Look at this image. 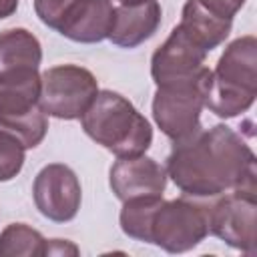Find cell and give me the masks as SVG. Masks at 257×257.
<instances>
[{
  "mask_svg": "<svg viewBox=\"0 0 257 257\" xmlns=\"http://www.w3.org/2000/svg\"><path fill=\"white\" fill-rule=\"evenodd\" d=\"M167 177L191 199H215L229 191H257V161L251 145L231 126L199 128L173 143Z\"/></svg>",
  "mask_w": 257,
  "mask_h": 257,
  "instance_id": "6da1fadb",
  "label": "cell"
},
{
  "mask_svg": "<svg viewBox=\"0 0 257 257\" xmlns=\"http://www.w3.org/2000/svg\"><path fill=\"white\" fill-rule=\"evenodd\" d=\"M80 126L86 137L116 157L145 155L153 143V126L145 114L112 90H98L80 116Z\"/></svg>",
  "mask_w": 257,
  "mask_h": 257,
  "instance_id": "7a4b0ae2",
  "label": "cell"
},
{
  "mask_svg": "<svg viewBox=\"0 0 257 257\" xmlns=\"http://www.w3.org/2000/svg\"><path fill=\"white\" fill-rule=\"evenodd\" d=\"M257 96V40L245 34L229 42L211 70V82L205 98L219 118H235L247 112Z\"/></svg>",
  "mask_w": 257,
  "mask_h": 257,
  "instance_id": "3957f363",
  "label": "cell"
},
{
  "mask_svg": "<svg viewBox=\"0 0 257 257\" xmlns=\"http://www.w3.org/2000/svg\"><path fill=\"white\" fill-rule=\"evenodd\" d=\"M40 88L38 68H18L0 74V131L14 135L26 149L38 147L48 133Z\"/></svg>",
  "mask_w": 257,
  "mask_h": 257,
  "instance_id": "277c9868",
  "label": "cell"
},
{
  "mask_svg": "<svg viewBox=\"0 0 257 257\" xmlns=\"http://www.w3.org/2000/svg\"><path fill=\"white\" fill-rule=\"evenodd\" d=\"M211 82V68L203 66L185 80L161 84L153 96V118L161 133L173 143L185 141L201 126V110Z\"/></svg>",
  "mask_w": 257,
  "mask_h": 257,
  "instance_id": "5b68a950",
  "label": "cell"
},
{
  "mask_svg": "<svg viewBox=\"0 0 257 257\" xmlns=\"http://www.w3.org/2000/svg\"><path fill=\"white\" fill-rule=\"evenodd\" d=\"M209 235L207 205L199 199L183 197L161 201L151 221L149 243L167 253H187Z\"/></svg>",
  "mask_w": 257,
  "mask_h": 257,
  "instance_id": "8992f818",
  "label": "cell"
},
{
  "mask_svg": "<svg viewBox=\"0 0 257 257\" xmlns=\"http://www.w3.org/2000/svg\"><path fill=\"white\" fill-rule=\"evenodd\" d=\"M40 104L46 116L74 120L84 114L98 94L96 76L80 64H56L42 74Z\"/></svg>",
  "mask_w": 257,
  "mask_h": 257,
  "instance_id": "52a82bcc",
  "label": "cell"
},
{
  "mask_svg": "<svg viewBox=\"0 0 257 257\" xmlns=\"http://www.w3.org/2000/svg\"><path fill=\"white\" fill-rule=\"evenodd\" d=\"M207 205V223L209 233L221 239L225 245L255 255L257 237V191H229L223 193Z\"/></svg>",
  "mask_w": 257,
  "mask_h": 257,
  "instance_id": "ba28073f",
  "label": "cell"
},
{
  "mask_svg": "<svg viewBox=\"0 0 257 257\" xmlns=\"http://www.w3.org/2000/svg\"><path fill=\"white\" fill-rule=\"evenodd\" d=\"M32 199L42 217L54 223H68L78 215L82 187L76 173L64 163L44 165L32 183Z\"/></svg>",
  "mask_w": 257,
  "mask_h": 257,
  "instance_id": "9c48e42d",
  "label": "cell"
},
{
  "mask_svg": "<svg viewBox=\"0 0 257 257\" xmlns=\"http://www.w3.org/2000/svg\"><path fill=\"white\" fill-rule=\"evenodd\" d=\"M207 50L179 24L171 30L167 40L153 52L151 76L157 86L191 78L205 66Z\"/></svg>",
  "mask_w": 257,
  "mask_h": 257,
  "instance_id": "30bf717a",
  "label": "cell"
},
{
  "mask_svg": "<svg viewBox=\"0 0 257 257\" xmlns=\"http://www.w3.org/2000/svg\"><path fill=\"white\" fill-rule=\"evenodd\" d=\"M108 185L120 203L135 197H159L167 187V171L147 155L116 157L108 171Z\"/></svg>",
  "mask_w": 257,
  "mask_h": 257,
  "instance_id": "8fae6325",
  "label": "cell"
},
{
  "mask_svg": "<svg viewBox=\"0 0 257 257\" xmlns=\"http://www.w3.org/2000/svg\"><path fill=\"white\" fill-rule=\"evenodd\" d=\"M112 20V0H74L60 16L54 30L72 42L96 44L108 38Z\"/></svg>",
  "mask_w": 257,
  "mask_h": 257,
  "instance_id": "7c38bea8",
  "label": "cell"
},
{
  "mask_svg": "<svg viewBox=\"0 0 257 257\" xmlns=\"http://www.w3.org/2000/svg\"><path fill=\"white\" fill-rule=\"evenodd\" d=\"M163 10L157 0L120 4L114 8V20L108 40L118 48H137L147 42L161 26Z\"/></svg>",
  "mask_w": 257,
  "mask_h": 257,
  "instance_id": "4fadbf2b",
  "label": "cell"
},
{
  "mask_svg": "<svg viewBox=\"0 0 257 257\" xmlns=\"http://www.w3.org/2000/svg\"><path fill=\"white\" fill-rule=\"evenodd\" d=\"M179 26L185 28L207 52H211L227 40L233 26V18H225L211 12L199 0H187L181 10Z\"/></svg>",
  "mask_w": 257,
  "mask_h": 257,
  "instance_id": "5bb4252c",
  "label": "cell"
},
{
  "mask_svg": "<svg viewBox=\"0 0 257 257\" xmlns=\"http://www.w3.org/2000/svg\"><path fill=\"white\" fill-rule=\"evenodd\" d=\"M42 62L40 40L26 28L0 32V74L18 68H38Z\"/></svg>",
  "mask_w": 257,
  "mask_h": 257,
  "instance_id": "9a60e30c",
  "label": "cell"
},
{
  "mask_svg": "<svg viewBox=\"0 0 257 257\" xmlns=\"http://www.w3.org/2000/svg\"><path fill=\"white\" fill-rule=\"evenodd\" d=\"M161 201H163V195H159V197H135V199L122 201V209L118 215V223H120L122 233L135 241L149 243L151 221H153V215H155L157 207L161 205Z\"/></svg>",
  "mask_w": 257,
  "mask_h": 257,
  "instance_id": "2e32d148",
  "label": "cell"
},
{
  "mask_svg": "<svg viewBox=\"0 0 257 257\" xmlns=\"http://www.w3.org/2000/svg\"><path fill=\"white\" fill-rule=\"evenodd\" d=\"M46 239L26 223H10L0 231V257H44Z\"/></svg>",
  "mask_w": 257,
  "mask_h": 257,
  "instance_id": "e0dca14e",
  "label": "cell"
},
{
  "mask_svg": "<svg viewBox=\"0 0 257 257\" xmlns=\"http://www.w3.org/2000/svg\"><path fill=\"white\" fill-rule=\"evenodd\" d=\"M26 161V147L10 133L0 131V183L20 175Z\"/></svg>",
  "mask_w": 257,
  "mask_h": 257,
  "instance_id": "ac0fdd59",
  "label": "cell"
},
{
  "mask_svg": "<svg viewBox=\"0 0 257 257\" xmlns=\"http://www.w3.org/2000/svg\"><path fill=\"white\" fill-rule=\"evenodd\" d=\"M74 0H34V12L42 24L48 28H56L60 16Z\"/></svg>",
  "mask_w": 257,
  "mask_h": 257,
  "instance_id": "d6986e66",
  "label": "cell"
},
{
  "mask_svg": "<svg viewBox=\"0 0 257 257\" xmlns=\"http://www.w3.org/2000/svg\"><path fill=\"white\" fill-rule=\"evenodd\" d=\"M205 8H209L211 12L225 16V18H233L247 0H199Z\"/></svg>",
  "mask_w": 257,
  "mask_h": 257,
  "instance_id": "ffe728a7",
  "label": "cell"
},
{
  "mask_svg": "<svg viewBox=\"0 0 257 257\" xmlns=\"http://www.w3.org/2000/svg\"><path fill=\"white\" fill-rule=\"evenodd\" d=\"M78 247L66 239H50L46 241V255H78Z\"/></svg>",
  "mask_w": 257,
  "mask_h": 257,
  "instance_id": "44dd1931",
  "label": "cell"
},
{
  "mask_svg": "<svg viewBox=\"0 0 257 257\" xmlns=\"http://www.w3.org/2000/svg\"><path fill=\"white\" fill-rule=\"evenodd\" d=\"M18 8V0H0V20L12 16Z\"/></svg>",
  "mask_w": 257,
  "mask_h": 257,
  "instance_id": "7402d4cb",
  "label": "cell"
},
{
  "mask_svg": "<svg viewBox=\"0 0 257 257\" xmlns=\"http://www.w3.org/2000/svg\"><path fill=\"white\" fill-rule=\"evenodd\" d=\"M120 4H135V2H143V0H118Z\"/></svg>",
  "mask_w": 257,
  "mask_h": 257,
  "instance_id": "603a6c76",
  "label": "cell"
}]
</instances>
